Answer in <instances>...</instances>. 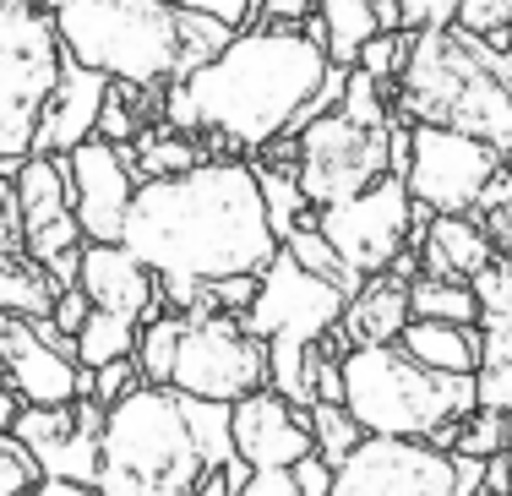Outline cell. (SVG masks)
Here are the masks:
<instances>
[{"label":"cell","instance_id":"cell-1","mask_svg":"<svg viewBox=\"0 0 512 496\" xmlns=\"http://www.w3.org/2000/svg\"><path fill=\"white\" fill-rule=\"evenodd\" d=\"M126 240L153 273H262L278 251V229L267 219L256 164L197 159L175 175L137 180L126 208Z\"/></svg>","mask_w":512,"mask_h":496},{"label":"cell","instance_id":"cell-2","mask_svg":"<svg viewBox=\"0 0 512 496\" xmlns=\"http://www.w3.org/2000/svg\"><path fill=\"white\" fill-rule=\"evenodd\" d=\"M327 66V50L300 22L240 28L213 60L169 82L164 120L191 137H224L240 153H262L306 126V104Z\"/></svg>","mask_w":512,"mask_h":496},{"label":"cell","instance_id":"cell-3","mask_svg":"<svg viewBox=\"0 0 512 496\" xmlns=\"http://www.w3.org/2000/svg\"><path fill=\"white\" fill-rule=\"evenodd\" d=\"M398 110L431 126H458L512 153V50L469 28H420L398 71Z\"/></svg>","mask_w":512,"mask_h":496},{"label":"cell","instance_id":"cell-4","mask_svg":"<svg viewBox=\"0 0 512 496\" xmlns=\"http://www.w3.org/2000/svg\"><path fill=\"white\" fill-rule=\"evenodd\" d=\"M202 453L191 437L186 404L164 382H137L104 409V458H99V491L115 496H169L197 491Z\"/></svg>","mask_w":512,"mask_h":496},{"label":"cell","instance_id":"cell-5","mask_svg":"<svg viewBox=\"0 0 512 496\" xmlns=\"http://www.w3.org/2000/svg\"><path fill=\"white\" fill-rule=\"evenodd\" d=\"M344 404L355 409V420L365 431L436 442L480 398H474V377L420 366L393 338V344H349L344 349Z\"/></svg>","mask_w":512,"mask_h":496},{"label":"cell","instance_id":"cell-6","mask_svg":"<svg viewBox=\"0 0 512 496\" xmlns=\"http://www.w3.org/2000/svg\"><path fill=\"white\" fill-rule=\"evenodd\" d=\"M60 50L115 82H175L180 6L175 0H50Z\"/></svg>","mask_w":512,"mask_h":496},{"label":"cell","instance_id":"cell-7","mask_svg":"<svg viewBox=\"0 0 512 496\" xmlns=\"http://www.w3.org/2000/svg\"><path fill=\"white\" fill-rule=\"evenodd\" d=\"M60 66L66 50L50 11H33V0H0V159L33 153Z\"/></svg>","mask_w":512,"mask_h":496},{"label":"cell","instance_id":"cell-8","mask_svg":"<svg viewBox=\"0 0 512 496\" xmlns=\"http://www.w3.org/2000/svg\"><path fill=\"white\" fill-rule=\"evenodd\" d=\"M420 208L425 202L409 191V180L387 169V175H376L371 186H360L355 197L316 208V229L333 240V251L349 262V268L382 273L404 246H420V224H414Z\"/></svg>","mask_w":512,"mask_h":496},{"label":"cell","instance_id":"cell-9","mask_svg":"<svg viewBox=\"0 0 512 496\" xmlns=\"http://www.w3.org/2000/svg\"><path fill=\"white\" fill-rule=\"evenodd\" d=\"M169 387L191 398H235L267 387V338L235 328V311H191L180 322V349Z\"/></svg>","mask_w":512,"mask_h":496},{"label":"cell","instance_id":"cell-10","mask_svg":"<svg viewBox=\"0 0 512 496\" xmlns=\"http://www.w3.org/2000/svg\"><path fill=\"white\" fill-rule=\"evenodd\" d=\"M295 175L311 208L355 197L376 175H387V126H360L344 110H322L295 131Z\"/></svg>","mask_w":512,"mask_h":496},{"label":"cell","instance_id":"cell-11","mask_svg":"<svg viewBox=\"0 0 512 496\" xmlns=\"http://www.w3.org/2000/svg\"><path fill=\"white\" fill-rule=\"evenodd\" d=\"M344 289L333 284V278L300 268L295 257H289L284 246L267 257L262 278H256V300L246 311H235V328L251 333V338H327L338 328V317H344Z\"/></svg>","mask_w":512,"mask_h":496},{"label":"cell","instance_id":"cell-12","mask_svg":"<svg viewBox=\"0 0 512 496\" xmlns=\"http://www.w3.org/2000/svg\"><path fill=\"white\" fill-rule=\"evenodd\" d=\"M507 153L491 148L485 137L458 126H431V120H409V191L431 202V213H474L480 186L502 169Z\"/></svg>","mask_w":512,"mask_h":496},{"label":"cell","instance_id":"cell-13","mask_svg":"<svg viewBox=\"0 0 512 496\" xmlns=\"http://www.w3.org/2000/svg\"><path fill=\"white\" fill-rule=\"evenodd\" d=\"M338 496H453V453L431 437L365 431L360 447L333 469Z\"/></svg>","mask_w":512,"mask_h":496},{"label":"cell","instance_id":"cell-14","mask_svg":"<svg viewBox=\"0 0 512 496\" xmlns=\"http://www.w3.org/2000/svg\"><path fill=\"white\" fill-rule=\"evenodd\" d=\"M71 164V208L82 219V235L88 240H120L126 235V208L131 191H137V164H131L126 142L109 137H88L66 153Z\"/></svg>","mask_w":512,"mask_h":496},{"label":"cell","instance_id":"cell-15","mask_svg":"<svg viewBox=\"0 0 512 496\" xmlns=\"http://www.w3.org/2000/svg\"><path fill=\"white\" fill-rule=\"evenodd\" d=\"M0 360L22 404H77L93 393V366H77L71 355L50 349L28 317H11V311H0Z\"/></svg>","mask_w":512,"mask_h":496},{"label":"cell","instance_id":"cell-16","mask_svg":"<svg viewBox=\"0 0 512 496\" xmlns=\"http://www.w3.org/2000/svg\"><path fill=\"white\" fill-rule=\"evenodd\" d=\"M82 295L104 311H120L131 322H148L164 311V295H158V273L126 240H82V273H77Z\"/></svg>","mask_w":512,"mask_h":496},{"label":"cell","instance_id":"cell-17","mask_svg":"<svg viewBox=\"0 0 512 496\" xmlns=\"http://www.w3.org/2000/svg\"><path fill=\"white\" fill-rule=\"evenodd\" d=\"M311 420L289 404L278 387H256V393L235 398V453L246 464H289L311 453Z\"/></svg>","mask_w":512,"mask_h":496},{"label":"cell","instance_id":"cell-18","mask_svg":"<svg viewBox=\"0 0 512 496\" xmlns=\"http://www.w3.org/2000/svg\"><path fill=\"white\" fill-rule=\"evenodd\" d=\"M109 82L99 66H82V60L66 55L55 77V93L44 104V120H39V137H33V153H71L77 142L99 137V115H104V99H109Z\"/></svg>","mask_w":512,"mask_h":496},{"label":"cell","instance_id":"cell-19","mask_svg":"<svg viewBox=\"0 0 512 496\" xmlns=\"http://www.w3.org/2000/svg\"><path fill=\"white\" fill-rule=\"evenodd\" d=\"M496 257V240L485 235L480 213H431V229L420 240L425 278H474Z\"/></svg>","mask_w":512,"mask_h":496},{"label":"cell","instance_id":"cell-20","mask_svg":"<svg viewBox=\"0 0 512 496\" xmlns=\"http://www.w3.org/2000/svg\"><path fill=\"white\" fill-rule=\"evenodd\" d=\"M409 322V278H398L393 268L382 273H365V284L344 300V328L349 344H393Z\"/></svg>","mask_w":512,"mask_h":496},{"label":"cell","instance_id":"cell-21","mask_svg":"<svg viewBox=\"0 0 512 496\" xmlns=\"http://www.w3.org/2000/svg\"><path fill=\"white\" fill-rule=\"evenodd\" d=\"M398 344H404V355H414L420 366L463 371V377H474V366H480V349H485V333H480V322L409 317L404 333H398Z\"/></svg>","mask_w":512,"mask_h":496},{"label":"cell","instance_id":"cell-22","mask_svg":"<svg viewBox=\"0 0 512 496\" xmlns=\"http://www.w3.org/2000/svg\"><path fill=\"white\" fill-rule=\"evenodd\" d=\"M11 186H17L22 224H28V229L44 224V219H60V213H71V164H66V153H22ZM28 229H22V235H28Z\"/></svg>","mask_w":512,"mask_h":496},{"label":"cell","instance_id":"cell-23","mask_svg":"<svg viewBox=\"0 0 512 496\" xmlns=\"http://www.w3.org/2000/svg\"><path fill=\"white\" fill-rule=\"evenodd\" d=\"M55 295H60V284L33 251H22V246L0 251V311H11V317H50Z\"/></svg>","mask_w":512,"mask_h":496},{"label":"cell","instance_id":"cell-24","mask_svg":"<svg viewBox=\"0 0 512 496\" xmlns=\"http://www.w3.org/2000/svg\"><path fill=\"white\" fill-rule=\"evenodd\" d=\"M316 17H322V28H327L322 50H327L333 66H355L365 39L382 33V22H376V0H322Z\"/></svg>","mask_w":512,"mask_h":496},{"label":"cell","instance_id":"cell-25","mask_svg":"<svg viewBox=\"0 0 512 496\" xmlns=\"http://www.w3.org/2000/svg\"><path fill=\"white\" fill-rule=\"evenodd\" d=\"M316 355H322V338H267V387L289 398V404H311L316 398Z\"/></svg>","mask_w":512,"mask_h":496},{"label":"cell","instance_id":"cell-26","mask_svg":"<svg viewBox=\"0 0 512 496\" xmlns=\"http://www.w3.org/2000/svg\"><path fill=\"white\" fill-rule=\"evenodd\" d=\"M126 148H131V164H137L142 180H148V175H175V169H191L202 159L197 142H191V131L169 126V120H164V126H142Z\"/></svg>","mask_w":512,"mask_h":496},{"label":"cell","instance_id":"cell-27","mask_svg":"<svg viewBox=\"0 0 512 496\" xmlns=\"http://www.w3.org/2000/svg\"><path fill=\"white\" fill-rule=\"evenodd\" d=\"M137 333H142V322L93 306L88 317H82V328H77V366H104V360L137 355Z\"/></svg>","mask_w":512,"mask_h":496},{"label":"cell","instance_id":"cell-28","mask_svg":"<svg viewBox=\"0 0 512 496\" xmlns=\"http://www.w3.org/2000/svg\"><path fill=\"white\" fill-rule=\"evenodd\" d=\"M180 404H186L202 464L207 469L229 464V458H235V404H224V398H191V393H180Z\"/></svg>","mask_w":512,"mask_h":496},{"label":"cell","instance_id":"cell-29","mask_svg":"<svg viewBox=\"0 0 512 496\" xmlns=\"http://www.w3.org/2000/svg\"><path fill=\"white\" fill-rule=\"evenodd\" d=\"M409 317H442V322H480L469 278H414L409 284Z\"/></svg>","mask_w":512,"mask_h":496},{"label":"cell","instance_id":"cell-30","mask_svg":"<svg viewBox=\"0 0 512 496\" xmlns=\"http://www.w3.org/2000/svg\"><path fill=\"white\" fill-rule=\"evenodd\" d=\"M306 420H311L316 453H322L333 469L344 464V458L360 447V437H365V426L355 420V409H349L344 398H316V404H306Z\"/></svg>","mask_w":512,"mask_h":496},{"label":"cell","instance_id":"cell-31","mask_svg":"<svg viewBox=\"0 0 512 496\" xmlns=\"http://www.w3.org/2000/svg\"><path fill=\"white\" fill-rule=\"evenodd\" d=\"M256 186H262V202H267V219H273L278 240L289 235L295 224H306V191H300V175L295 164H256Z\"/></svg>","mask_w":512,"mask_h":496},{"label":"cell","instance_id":"cell-32","mask_svg":"<svg viewBox=\"0 0 512 496\" xmlns=\"http://www.w3.org/2000/svg\"><path fill=\"white\" fill-rule=\"evenodd\" d=\"M485 349H480V366H474V398L485 409H507L512 404V333L502 328H480Z\"/></svg>","mask_w":512,"mask_h":496},{"label":"cell","instance_id":"cell-33","mask_svg":"<svg viewBox=\"0 0 512 496\" xmlns=\"http://www.w3.org/2000/svg\"><path fill=\"white\" fill-rule=\"evenodd\" d=\"M180 311H158V317L142 322L137 333V366H142V382H164L169 387V371H175V349H180Z\"/></svg>","mask_w":512,"mask_h":496},{"label":"cell","instance_id":"cell-34","mask_svg":"<svg viewBox=\"0 0 512 496\" xmlns=\"http://www.w3.org/2000/svg\"><path fill=\"white\" fill-rule=\"evenodd\" d=\"M235 22H224V17H207V11H186L180 6V66H175V77H186V71H197L202 60H213L218 50H224L229 39H235Z\"/></svg>","mask_w":512,"mask_h":496},{"label":"cell","instance_id":"cell-35","mask_svg":"<svg viewBox=\"0 0 512 496\" xmlns=\"http://www.w3.org/2000/svg\"><path fill=\"white\" fill-rule=\"evenodd\" d=\"M469 284H474V300H480V328L512 333V257H491Z\"/></svg>","mask_w":512,"mask_h":496},{"label":"cell","instance_id":"cell-36","mask_svg":"<svg viewBox=\"0 0 512 496\" xmlns=\"http://www.w3.org/2000/svg\"><path fill=\"white\" fill-rule=\"evenodd\" d=\"M382 93H387L382 77H371L365 66H349L338 110H344L349 120H360V126H393V99H382Z\"/></svg>","mask_w":512,"mask_h":496},{"label":"cell","instance_id":"cell-37","mask_svg":"<svg viewBox=\"0 0 512 496\" xmlns=\"http://www.w3.org/2000/svg\"><path fill=\"white\" fill-rule=\"evenodd\" d=\"M453 447H458V453H480V458L502 453V447H507V415H502V409H485V404H474L469 415L458 420V431H453Z\"/></svg>","mask_w":512,"mask_h":496},{"label":"cell","instance_id":"cell-38","mask_svg":"<svg viewBox=\"0 0 512 496\" xmlns=\"http://www.w3.org/2000/svg\"><path fill=\"white\" fill-rule=\"evenodd\" d=\"M82 219H77V208L71 213H60V219H44V224H33L28 235H22V251H33L39 262H50L55 251H71V246H82Z\"/></svg>","mask_w":512,"mask_h":496},{"label":"cell","instance_id":"cell-39","mask_svg":"<svg viewBox=\"0 0 512 496\" xmlns=\"http://www.w3.org/2000/svg\"><path fill=\"white\" fill-rule=\"evenodd\" d=\"M44 480V469H39V458L28 453L11 431H0V496H11V491H33Z\"/></svg>","mask_w":512,"mask_h":496},{"label":"cell","instance_id":"cell-40","mask_svg":"<svg viewBox=\"0 0 512 496\" xmlns=\"http://www.w3.org/2000/svg\"><path fill=\"white\" fill-rule=\"evenodd\" d=\"M404 55H409V33H398V28H382V33H371L365 39V50H360V60L355 66H365L371 77H398L404 71Z\"/></svg>","mask_w":512,"mask_h":496},{"label":"cell","instance_id":"cell-41","mask_svg":"<svg viewBox=\"0 0 512 496\" xmlns=\"http://www.w3.org/2000/svg\"><path fill=\"white\" fill-rule=\"evenodd\" d=\"M137 382H142V366H137V355L104 360V366H93V393H88V398H99V404L109 409L120 393H131Z\"/></svg>","mask_w":512,"mask_h":496},{"label":"cell","instance_id":"cell-42","mask_svg":"<svg viewBox=\"0 0 512 496\" xmlns=\"http://www.w3.org/2000/svg\"><path fill=\"white\" fill-rule=\"evenodd\" d=\"M256 278H262V273H224V278H213V284H207V306H213V311H246L256 300Z\"/></svg>","mask_w":512,"mask_h":496},{"label":"cell","instance_id":"cell-43","mask_svg":"<svg viewBox=\"0 0 512 496\" xmlns=\"http://www.w3.org/2000/svg\"><path fill=\"white\" fill-rule=\"evenodd\" d=\"M458 28L491 39L496 28H512V6L507 0H458Z\"/></svg>","mask_w":512,"mask_h":496},{"label":"cell","instance_id":"cell-44","mask_svg":"<svg viewBox=\"0 0 512 496\" xmlns=\"http://www.w3.org/2000/svg\"><path fill=\"white\" fill-rule=\"evenodd\" d=\"M404 11V28L420 33V28H453L458 22V0H398Z\"/></svg>","mask_w":512,"mask_h":496},{"label":"cell","instance_id":"cell-45","mask_svg":"<svg viewBox=\"0 0 512 496\" xmlns=\"http://www.w3.org/2000/svg\"><path fill=\"white\" fill-rule=\"evenodd\" d=\"M295 491L300 496H333V464H327L316 447L306 458H295Z\"/></svg>","mask_w":512,"mask_h":496},{"label":"cell","instance_id":"cell-46","mask_svg":"<svg viewBox=\"0 0 512 496\" xmlns=\"http://www.w3.org/2000/svg\"><path fill=\"white\" fill-rule=\"evenodd\" d=\"M246 496H295V469L289 464H256L246 480Z\"/></svg>","mask_w":512,"mask_h":496},{"label":"cell","instance_id":"cell-47","mask_svg":"<svg viewBox=\"0 0 512 496\" xmlns=\"http://www.w3.org/2000/svg\"><path fill=\"white\" fill-rule=\"evenodd\" d=\"M175 6L207 11V17H224V22H235V28H251V17H262V6H256V0H175Z\"/></svg>","mask_w":512,"mask_h":496},{"label":"cell","instance_id":"cell-48","mask_svg":"<svg viewBox=\"0 0 512 496\" xmlns=\"http://www.w3.org/2000/svg\"><path fill=\"white\" fill-rule=\"evenodd\" d=\"M22 202H17V186L11 180H0V251H11V246H22Z\"/></svg>","mask_w":512,"mask_h":496},{"label":"cell","instance_id":"cell-49","mask_svg":"<svg viewBox=\"0 0 512 496\" xmlns=\"http://www.w3.org/2000/svg\"><path fill=\"white\" fill-rule=\"evenodd\" d=\"M474 491H485V458L453 447V496H474Z\"/></svg>","mask_w":512,"mask_h":496},{"label":"cell","instance_id":"cell-50","mask_svg":"<svg viewBox=\"0 0 512 496\" xmlns=\"http://www.w3.org/2000/svg\"><path fill=\"white\" fill-rule=\"evenodd\" d=\"M485 208H512V169H496V175L480 186V202H474V213H485Z\"/></svg>","mask_w":512,"mask_h":496},{"label":"cell","instance_id":"cell-51","mask_svg":"<svg viewBox=\"0 0 512 496\" xmlns=\"http://www.w3.org/2000/svg\"><path fill=\"white\" fill-rule=\"evenodd\" d=\"M256 6H262L267 22H300V17H311L322 0H256Z\"/></svg>","mask_w":512,"mask_h":496},{"label":"cell","instance_id":"cell-52","mask_svg":"<svg viewBox=\"0 0 512 496\" xmlns=\"http://www.w3.org/2000/svg\"><path fill=\"white\" fill-rule=\"evenodd\" d=\"M485 491H512V447L485 458Z\"/></svg>","mask_w":512,"mask_h":496},{"label":"cell","instance_id":"cell-53","mask_svg":"<svg viewBox=\"0 0 512 496\" xmlns=\"http://www.w3.org/2000/svg\"><path fill=\"white\" fill-rule=\"evenodd\" d=\"M17 409H22V393L11 387L6 377H0V431H11V420H17Z\"/></svg>","mask_w":512,"mask_h":496},{"label":"cell","instance_id":"cell-54","mask_svg":"<svg viewBox=\"0 0 512 496\" xmlns=\"http://www.w3.org/2000/svg\"><path fill=\"white\" fill-rule=\"evenodd\" d=\"M502 415H507V447H512V404L502 409Z\"/></svg>","mask_w":512,"mask_h":496},{"label":"cell","instance_id":"cell-55","mask_svg":"<svg viewBox=\"0 0 512 496\" xmlns=\"http://www.w3.org/2000/svg\"><path fill=\"white\" fill-rule=\"evenodd\" d=\"M507 6H512V0H507Z\"/></svg>","mask_w":512,"mask_h":496}]
</instances>
